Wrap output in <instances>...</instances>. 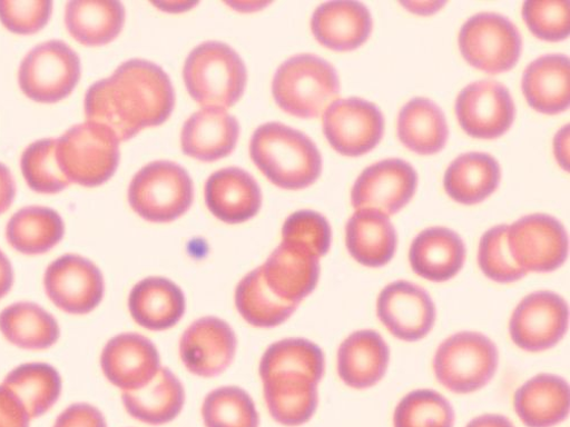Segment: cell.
Returning a JSON list of instances; mask_svg holds the SVG:
<instances>
[{"instance_id":"obj_38","label":"cell","mask_w":570,"mask_h":427,"mask_svg":"<svg viewBox=\"0 0 570 427\" xmlns=\"http://www.w3.org/2000/svg\"><path fill=\"white\" fill-rule=\"evenodd\" d=\"M316 385L308 383H263L264 398L272 417L285 426L307 423L318 406Z\"/></svg>"},{"instance_id":"obj_37","label":"cell","mask_w":570,"mask_h":427,"mask_svg":"<svg viewBox=\"0 0 570 427\" xmlns=\"http://www.w3.org/2000/svg\"><path fill=\"white\" fill-rule=\"evenodd\" d=\"M234 301L237 312L257 328L277 327L287 321L299 307L283 301L269 290L261 267L237 284Z\"/></svg>"},{"instance_id":"obj_48","label":"cell","mask_w":570,"mask_h":427,"mask_svg":"<svg viewBox=\"0 0 570 427\" xmlns=\"http://www.w3.org/2000/svg\"><path fill=\"white\" fill-rule=\"evenodd\" d=\"M17 187L14 178L7 166L0 163V215L6 214L14 202Z\"/></svg>"},{"instance_id":"obj_34","label":"cell","mask_w":570,"mask_h":427,"mask_svg":"<svg viewBox=\"0 0 570 427\" xmlns=\"http://www.w3.org/2000/svg\"><path fill=\"white\" fill-rule=\"evenodd\" d=\"M397 132L403 146L421 156L441 152L449 139L443 111L433 101L420 98L411 100L401 110Z\"/></svg>"},{"instance_id":"obj_42","label":"cell","mask_w":570,"mask_h":427,"mask_svg":"<svg viewBox=\"0 0 570 427\" xmlns=\"http://www.w3.org/2000/svg\"><path fill=\"white\" fill-rule=\"evenodd\" d=\"M508 225L488 230L481 240L479 266L483 274L499 284H511L524 278L528 272L513 260L508 246Z\"/></svg>"},{"instance_id":"obj_3","label":"cell","mask_w":570,"mask_h":427,"mask_svg":"<svg viewBox=\"0 0 570 427\" xmlns=\"http://www.w3.org/2000/svg\"><path fill=\"white\" fill-rule=\"evenodd\" d=\"M183 77L189 97L198 105L224 110L239 102L248 79L240 56L219 41L204 42L189 53Z\"/></svg>"},{"instance_id":"obj_14","label":"cell","mask_w":570,"mask_h":427,"mask_svg":"<svg viewBox=\"0 0 570 427\" xmlns=\"http://www.w3.org/2000/svg\"><path fill=\"white\" fill-rule=\"evenodd\" d=\"M376 316L396 339L417 342L435 326L436 306L425 290L407 281H394L379 295Z\"/></svg>"},{"instance_id":"obj_25","label":"cell","mask_w":570,"mask_h":427,"mask_svg":"<svg viewBox=\"0 0 570 427\" xmlns=\"http://www.w3.org/2000/svg\"><path fill=\"white\" fill-rule=\"evenodd\" d=\"M466 257L461 237L452 229L433 227L421 231L412 242L409 260L420 277L445 282L463 268Z\"/></svg>"},{"instance_id":"obj_12","label":"cell","mask_w":570,"mask_h":427,"mask_svg":"<svg viewBox=\"0 0 570 427\" xmlns=\"http://www.w3.org/2000/svg\"><path fill=\"white\" fill-rule=\"evenodd\" d=\"M569 327L566 300L551 291L531 294L515 307L510 322L512 342L528 352H543L556 347Z\"/></svg>"},{"instance_id":"obj_20","label":"cell","mask_w":570,"mask_h":427,"mask_svg":"<svg viewBox=\"0 0 570 427\" xmlns=\"http://www.w3.org/2000/svg\"><path fill=\"white\" fill-rule=\"evenodd\" d=\"M206 205L220 221L244 224L258 215L262 189L255 178L240 168H225L209 177L205 188Z\"/></svg>"},{"instance_id":"obj_28","label":"cell","mask_w":570,"mask_h":427,"mask_svg":"<svg viewBox=\"0 0 570 427\" xmlns=\"http://www.w3.org/2000/svg\"><path fill=\"white\" fill-rule=\"evenodd\" d=\"M399 237L390 217L372 209H361L346 226L350 255L362 266L380 268L389 265L397 250Z\"/></svg>"},{"instance_id":"obj_52","label":"cell","mask_w":570,"mask_h":427,"mask_svg":"<svg viewBox=\"0 0 570 427\" xmlns=\"http://www.w3.org/2000/svg\"><path fill=\"white\" fill-rule=\"evenodd\" d=\"M445 2H404L402 6L417 16H432L445 7Z\"/></svg>"},{"instance_id":"obj_22","label":"cell","mask_w":570,"mask_h":427,"mask_svg":"<svg viewBox=\"0 0 570 427\" xmlns=\"http://www.w3.org/2000/svg\"><path fill=\"white\" fill-rule=\"evenodd\" d=\"M391 361V349L377 331H354L340 347L337 370L350 388L365 390L385 377Z\"/></svg>"},{"instance_id":"obj_9","label":"cell","mask_w":570,"mask_h":427,"mask_svg":"<svg viewBox=\"0 0 570 427\" xmlns=\"http://www.w3.org/2000/svg\"><path fill=\"white\" fill-rule=\"evenodd\" d=\"M459 46L463 59L473 68L499 75L512 70L522 51L517 27L505 17L481 13L462 27Z\"/></svg>"},{"instance_id":"obj_23","label":"cell","mask_w":570,"mask_h":427,"mask_svg":"<svg viewBox=\"0 0 570 427\" xmlns=\"http://www.w3.org/2000/svg\"><path fill=\"white\" fill-rule=\"evenodd\" d=\"M370 11L358 2H330L320 7L312 18V32L326 49L352 52L371 36Z\"/></svg>"},{"instance_id":"obj_51","label":"cell","mask_w":570,"mask_h":427,"mask_svg":"<svg viewBox=\"0 0 570 427\" xmlns=\"http://www.w3.org/2000/svg\"><path fill=\"white\" fill-rule=\"evenodd\" d=\"M466 427H515L513 423L503 415L485 414L473 418Z\"/></svg>"},{"instance_id":"obj_46","label":"cell","mask_w":570,"mask_h":427,"mask_svg":"<svg viewBox=\"0 0 570 427\" xmlns=\"http://www.w3.org/2000/svg\"><path fill=\"white\" fill-rule=\"evenodd\" d=\"M53 427H108L100 409L89 404L78 403L66 408Z\"/></svg>"},{"instance_id":"obj_32","label":"cell","mask_w":570,"mask_h":427,"mask_svg":"<svg viewBox=\"0 0 570 427\" xmlns=\"http://www.w3.org/2000/svg\"><path fill=\"white\" fill-rule=\"evenodd\" d=\"M122 404L135 419L150 425H164L174 420L185 403V390L178 377L161 367L147 387L122 393Z\"/></svg>"},{"instance_id":"obj_30","label":"cell","mask_w":570,"mask_h":427,"mask_svg":"<svg viewBox=\"0 0 570 427\" xmlns=\"http://www.w3.org/2000/svg\"><path fill=\"white\" fill-rule=\"evenodd\" d=\"M522 92L538 112L554 116L569 108V59L544 56L532 62L522 77Z\"/></svg>"},{"instance_id":"obj_15","label":"cell","mask_w":570,"mask_h":427,"mask_svg":"<svg viewBox=\"0 0 570 427\" xmlns=\"http://www.w3.org/2000/svg\"><path fill=\"white\" fill-rule=\"evenodd\" d=\"M417 188V173L401 159L380 161L365 169L352 189L356 210L372 209L390 217L405 208Z\"/></svg>"},{"instance_id":"obj_4","label":"cell","mask_w":570,"mask_h":427,"mask_svg":"<svg viewBox=\"0 0 570 427\" xmlns=\"http://www.w3.org/2000/svg\"><path fill=\"white\" fill-rule=\"evenodd\" d=\"M272 92L284 112L313 119L337 101L341 81L336 69L327 61L312 54H301L277 69Z\"/></svg>"},{"instance_id":"obj_13","label":"cell","mask_w":570,"mask_h":427,"mask_svg":"<svg viewBox=\"0 0 570 427\" xmlns=\"http://www.w3.org/2000/svg\"><path fill=\"white\" fill-rule=\"evenodd\" d=\"M323 132L332 149L345 157H362L376 148L385 132L382 111L362 99L338 100L323 116Z\"/></svg>"},{"instance_id":"obj_35","label":"cell","mask_w":570,"mask_h":427,"mask_svg":"<svg viewBox=\"0 0 570 427\" xmlns=\"http://www.w3.org/2000/svg\"><path fill=\"white\" fill-rule=\"evenodd\" d=\"M3 385L21 400L32 419L49 413L63 388L59 370L46 363L19 365L6 376Z\"/></svg>"},{"instance_id":"obj_26","label":"cell","mask_w":570,"mask_h":427,"mask_svg":"<svg viewBox=\"0 0 570 427\" xmlns=\"http://www.w3.org/2000/svg\"><path fill=\"white\" fill-rule=\"evenodd\" d=\"M325 373L322 349L301 338L273 344L263 355L259 375L263 383H308L318 386Z\"/></svg>"},{"instance_id":"obj_31","label":"cell","mask_w":570,"mask_h":427,"mask_svg":"<svg viewBox=\"0 0 570 427\" xmlns=\"http://www.w3.org/2000/svg\"><path fill=\"white\" fill-rule=\"evenodd\" d=\"M501 176V167L492 156L466 153L451 163L444 177V187L455 202L474 206L497 191Z\"/></svg>"},{"instance_id":"obj_17","label":"cell","mask_w":570,"mask_h":427,"mask_svg":"<svg viewBox=\"0 0 570 427\" xmlns=\"http://www.w3.org/2000/svg\"><path fill=\"white\" fill-rule=\"evenodd\" d=\"M237 339L233 328L218 317H203L189 325L179 342L185 368L199 377H215L233 363Z\"/></svg>"},{"instance_id":"obj_5","label":"cell","mask_w":570,"mask_h":427,"mask_svg":"<svg viewBox=\"0 0 570 427\" xmlns=\"http://www.w3.org/2000/svg\"><path fill=\"white\" fill-rule=\"evenodd\" d=\"M119 142L109 128L86 121L57 139V159L70 182L98 187L107 182L119 166Z\"/></svg>"},{"instance_id":"obj_16","label":"cell","mask_w":570,"mask_h":427,"mask_svg":"<svg viewBox=\"0 0 570 427\" xmlns=\"http://www.w3.org/2000/svg\"><path fill=\"white\" fill-rule=\"evenodd\" d=\"M455 113L469 136L495 139L511 128L515 107L505 86L484 80L470 83L459 93Z\"/></svg>"},{"instance_id":"obj_8","label":"cell","mask_w":570,"mask_h":427,"mask_svg":"<svg viewBox=\"0 0 570 427\" xmlns=\"http://www.w3.org/2000/svg\"><path fill=\"white\" fill-rule=\"evenodd\" d=\"M80 76V59L71 47L50 40L26 56L19 69V86L28 99L53 105L70 97Z\"/></svg>"},{"instance_id":"obj_24","label":"cell","mask_w":570,"mask_h":427,"mask_svg":"<svg viewBox=\"0 0 570 427\" xmlns=\"http://www.w3.org/2000/svg\"><path fill=\"white\" fill-rule=\"evenodd\" d=\"M131 318L142 328L163 331L176 326L186 311V299L176 282L164 277L138 281L128 297Z\"/></svg>"},{"instance_id":"obj_27","label":"cell","mask_w":570,"mask_h":427,"mask_svg":"<svg viewBox=\"0 0 570 427\" xmlns=\"http://www.w3.org/2000/svg\"><path fill=\"white\" fill-rule=\"evenodd\" d=\"M517 416L528 427H553L569 415V385L553 374H539L514 394Z\"/></svg>"},{"instance_id":"obj_6","label":"cell","mask_w":570,"mask_h":427,"mask_svg":"<svg viewBox=\"0 0 570 427\" xmlns=\"http://www.w3.org/2000/svg\"><path fill=\"white\" fill-rule=\"evenodd\" d=\"M195 187L187 171L170 161L141 168L128 189V201L140 218L157 224L177 220L191 208Z\"/></svg>"},{"instance_id":"obj_40","label":"cell","mask_w":570,"mask_h":427,"mask_svg":"<svg viewBox=\"0 0 570 427\" xmlns=\"http://www.w3.org/2000/svg\"><path fill=\"white\" fill-rule=\"evenodd\" d=\"M203 417L207 427H258L253 398L242 388L223 387L205 399Z\"/></svg>"},{"instance_id":"obj_43","label":"cell","mask_w":570,"mask_h":427,"mask_svg":"<svg viewBox=\"0 0 570 427\" xmlns=\"http://www.w3.org/2000/svg\"><path fill=\"white\" fill-rule=\"evenodd\" d=\"M282 242L302 248L321 259L330 251L332 229L321 214L312 210L297 211L285 220Z\"/></svg>"},{"instance_id":"obj_10","label":"cell","mask_w":570,"mask_h":427,"mask_svg":"<svg viewBox=\"0 0 570 427\" xmlns=\"http://www.w3.org/2000/svg\"><path fill=\"white\" fill-rule=\"evenodd\" d=\"M43 291L61 311L83 316L97 309L106 295V281L100 268L78 255H65L47 267Z\"/></svg>"},{"instance_id":"obj_41","label":"cell","mask_w":570,"mask_h":427,"mask_svg":"<svg viewBox=\"0 0 570 427\" xmlns=\"http://www.w3.org/2000/svg\"><path fill=\"white\" fill-rule=\"evenodd\" d=\"M454 421L450 401L428 389L406 395L394 413V427H454Z\"/></svg>"},{"instance_id":"obj_18","label":"cell","mask_w":570,"mask_h":427,"mask_svg":"<svg viewBox=\"0 0 570 427\" xmlns=\"http://www.w3.org/2000/svg\"><path fill=\"white\" fill-rule=\"evenodd\" d=\"M100 364L108 381L122 393L147 387L161 369L157 347L136 334L112 338L104 348Z\"/></svg>"},{"instance_id":"obj_19","label":"cell","mask_w":570,"mask_h":427,"mask_svg":"<svg viewBox=\"0 0 570 427\" xmlns=\"http://www.w3.org/2000/svg\"><path fill=\"white\" fill-rule=\"evenodd\" d=\"M269 290L285 302L301 305L317 287L320 259L311 252L281 244L261 266Z\"/></svg>"},{"instance_id":"obj_1","label":"cell","mask_w":570,"mask_h":427,"mask_svg":"<svg viewBox=\"0 0 570 427\" xmlns=\"http://www.w3.org/2000/svg\"><path fill=\"white\" fill-rule=\"evenodd\" d=\"M174 108L175 91L168 75L159 66L137 59L95 82L85 98L87 121L109 128L119 141L165 123Z\"/></svg>"},{"instance_id":"obj_39","label":"cell","mask_w":570,"mask_h":427,"mask_svg":"<svg viewBox=\"0 0 570 427\" xmlns=\"http://www.w3.org/2000/svg\"><path fill=\"white\" fill-rule=\"evenodd\" d=\"M21 170L28 186L39 195H57L71 183L57 159V139L32 142L22 155Z\"/></svg>"},{"instance_id":"obj_21","label":"cell","mask_w":570,"mask_h":427,"mask_svg":"<svg viewBox=\"0 0 570 427\" xmlns=\"http://www.w3.org/2000/svg\"><path fill=\"white\" fill-rule=\"evenodd\" d=\"M240 136L237 120L219 108H205L183 126V152L203 162H214L229 156Z\"/></svg>"},{"instance_id":"obj_44","label":"cell","mask_w":570,"mask_h":427,"mask_svg":"<svg viewBox=\"0 0 570 427\" xmlns=\"http://www.w3.org/2000/svg\"><path fill=\"white\" fill-rule=\"evenodd\" d=\"M522 19L541 40L557 42L569 36V2H527Z\"/></svg>"},{"instance_id":"obj_36","label":"cell","mask_w":570,"mask_h":427,"mask_svg":"<svg viewBox=\"0 0 570 427\" xmlns=\"http://www.w3.org/2000/svg\"><path fill=\"white\" fill-rule=\"evenodd\" d=\"M125 8L120 2H69L66 26L80 43L98 47L110 43L122 31Z\"/></svg>"},{"instance_id":"obj_33","label":"cell","mask_w":570,"mask_h":427,"mask_svg":"<svg viewBox=\"0 0 570 427\" xmlns=\"http://www.w3.org/2000/svg\"><path fill=\"white\" fill-rule=\"evenodd\" d=\"M65 232V221L56 210L28 207L8 222L7 240L24 256H40L53 250L63 240Z\"/></svg>"},{"instance_id":"obj_47","label":"cell","mask_w":570,"mask_h":427,"mask_svg":"<svg viewBox=\"0 0 570 427\" xmlns=\"http://www.w3.org/2000/svg\"><path fill=\"white\" fill-rule=\"evenodd\" d=\"M31 416L21 400L0 385V427H30Z\"/></svg>"},{"instance_id":"obj_11","label":"cell","mask_w":570,"mask_h":427,"mask_svg":"<svg viewBox=\"0 0 570 427\" xmlns=\"http://www.w3.org/2000/svg\"><path fill=\"white\" fill-rule=\"evenodd\" d=\"M508 246L514 262L529 272H552L567 260L568 235L556 218L535 214L509 226Z\"/></svg>"},{"instance_id":"obj_2","label":"cell","mask_w":570,"mask_h":427,"mask_svg":"<svg viewBox=\"0 0 570 427\" xmlns=\"http://www.w3.org/2000/svg\"><path fill=\"white\" fill-rule=\"evenodd\" d=\"M250 157L275 186L298 191L313 185L322 172V157L304 132L269 122L261 126L250 141Z\"/></svg>"},{"instance_id":"obj_7","label":"cell","mask_w":570,"mask_h":427,"mask_svg":"<svg viewBox=\"0 0 570 427\" xmlns=\"http://www.w3.org/2000/svg\"><path fill=\"white\" fill-rule=\"evenodd\" d=\"M433 366L438 381L445 389L469 395L492 381L499 367V350L479 331H460L439 347Z\"/></svg>"},{"instance_id":"obj_49","label":"cell","mask_w":570,"mask_h":427,"mask_svg":"<svg viewBox=\"0 0 570 427\" xmlns=\"http://www.w3.org/2000/svg\"><path fill=\"white\" fill-rule=\"evenodd\" d=\"M14 270L10 259L0 250V300H3L14 287Z\"/></svg>"},{"instance_id":"obj_45","label":"cell","mask_w":570,"mask_h":427,"mask_svg":"<svg viewBox=\"0 0 570 427\" xmlns=\"http://www.w3.org/2000/svg\"><path fill=\"white\" fill-rule=\"evenodd\" d=\"M53 3L49 0L33 2H6L0 0V22L11 32L29 36L42 30L49 23Z\"/></svg>"},{"instance_id":"obj_50","label":"cell","mask_w":570,"mask_h":427,"mask_svg":"<svg viewBox=\"0 0 570 427\" xmlns=\"http://www.w3.org/2000/svg\"><path fill=\"white\" fill-rule=\"evenodd\" d=\"M554 155L559 165L569 171V128H562L554 138Z\"/></svg>"},{"instance_id":"obj_29","label":"cell","mask_w":570,"mask_h":427,"mask_svg":"<svg viewBox=\"0 0 570 427\" xmlns=\"http://www.w3.org/2000/svg\"><path fill=\"white\" fill-rule=\"evenodd\" d=\"M0 335L19 349L42 351L59 342L61 327L58 319L41 306L19 301L0 311Z\"/></svg>"}]
</instances>
